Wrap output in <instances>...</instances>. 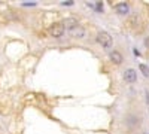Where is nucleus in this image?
<instances>
[{
  "label": "nucleus",
  "instance_id": "nucleus-1",
  "mask_svg": "<svg viewBox=\"0 0 149 134\" xmlns=\"http://www.w3.org/2000/svg\"><path fill=\"white\" fill-rule=\"evenodd\" d=\"M97 42L103 49H110L112 43H113V39H112V36L107 31H100L97 34Z\"/></svg>",
  "mask_w": 149,
  "mask_h": 134
},
{
  "label": "nucleus",
  "instance_id": "nucleus-2",
  "mask_svg": "<svg viewBox=\"0 0 149 134\" xmlns=\"http://www.w3.org/2000/svg\"><path fill=\"white\" fill-rule=\"evenodd\" d=\"M64 31H66V28H64V26H63L61 22H55V24H52L51 28H49V34H51L54 39H60V37H63Z\"/></svg>",
  "mask_w": 149,
  "mask_h": 134
},
{
  "label": "nucleus",
  "instance_id": "nucleus-3",
  "mask_svg": "<svg viewBox=\"0 0 149 134\" xmlns=\"http://www.w3.org/2000/svg\"><path fill=\"white\" fill-rule=\"evenodd\" d=\"M122 78L127 83H136L137 82V72H136L134 69H125Z\"/></svg>",
  "mask_w": 149,
  "mask_h": 134
},
{
  "label": "nucleus",
  "instance_id": "nucleus-4",
  "mask_svg": "<svg viewBox=\"0 0 149 134\" xmlns=\"http://www.w3.org/2000/svg\"><path fill=\"white\" fill-rule=\"evenodd\" d=\"M140 121H142V118L140 116H137V115H127L125 118H124V122H125V125L127 127H130V128H134V127H137L139 124H140Z\"/></svg>",
  "mask_w": 149,
  "mask_h": 134
},
{
  "label": "nucleus",
  "instance_id": "nucleus-5",
  "mask_svg": "<svg viewBox=\"0 0 149 134\" xmlns=\"http://www.w3.org/2000/svg\"><path fill=\"white\" fill-rule=\"evenodd\" d=\"M113 9H115V12L118 15H128L130 14V5L127 2H121V3L115 5Z\"/></svg>",
  "mask_w": 149,
  "mask_h": 134
},
{
  "label": "nucleus",
  "instance_id": "nucleus-6",
  "mask_svg": "<svg viewBox=\"0 0 149 134\" xmlns=\"http://www.w3.org/2000/svg\"><path fill=\"white\" fill-rule=\"evenodd\" d=\"M69 33H70L72 37H74V39H85V36H86V30L84 27H81V26H78L76 28H73V30H70Z\"/></svg>",
  "mask_w": 149,
  "mask_h": 134
},
{
  "label": "nucleus",
  "instance_id": "nucleus-7",
  "mask_svg": "<svg viewBox=\"0 0 149 134\" xmlns=\"http://www.w3.org/2000/svg\"><path fill=\"white\" fill-rule=\"evenodd\" d=\"M61 24H63V26H64V28L66 30H73V28H76L78 26H79V22H78V19L76 18H73V17H69V18H66L63 22H61Z\"/></svg>",
  "mask_w": 149,
  "mask_h": 134
},
{
  "label": "nucleus",
  "instance_id": "nucleus-8",
  "mask_svg": "<svg viewBox=\"0 0 149 134\" xmlns=\"http://www.w3.org/2000/svg\"><path fill=\"white\" fill-rule=\"evenodd\" d=\"M109 57H110V61L113 63L115 66H119V64H122V61H124V57H122V54H121L119 51H112Z\"/></svg>",
  "mask_w": 149,
  "mask_h": 134
},
{
  "label": "nucleus",
  "instance_id": "nucleus-9",
  "mask_svg": "<svg viewBox=\"0 0 149 134\" xmlns=\"http://www.w3.org/2000/svg\"><path fill=\"white\" fill-rule=\"evenodd\" d=\"M139 70L142 72V75H143L145 78H149V67H148L146 64L140 63V64H139Z\"/></svg>",
  "mask_w": 149,
  "mask_h": 134
},
{
  "label": "nucleus",
  "instance_id": "nucleus-10",
  "mask_svg": "<svg viewBox=\"0 0 149 134\" xmlns=\"http://www.w3.org/2000/svg\"><path fill=\"white\" fill-rule=\"evenodd\" d=\"M95 8H97V10H98V12H103V5H102L100 2H97V5H95Z\"/></svg>",
  "mask_w": 149,
  "mask_h": 134
},
{
  "label": "nucleus",
  "instance_id": "nucleus-11",
  "mask_svg": "<svg viewBox=\"0 0 149 134\" xmlns=\"http://www.w3.org/2000/svg\"><path fill=\"white\" fill-rule=\"evenodd\" d=\"M61 5H63V6H72V5H73V0H67V2H61Z\"/></svg>",
  "mask_w": 149,
  "mask_h": 134
},
{
  "label": "nucleus",
  "instance_id": "nucleus-12",
  "mask_svg": "<svg viewBox=\"0 0 149 134\" xmlns=\"http://www.w3.org/2000/svg\"><path fill=\"white\" fill-rule=\"evenodd\" d=\"M145 46H146V48H149V37H146V39H145Z\"/></svg>",
  "mask_w": 149,
  "mask_h": 134
}]
</instances>
